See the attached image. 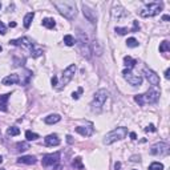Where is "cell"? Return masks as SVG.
<instances>
[{
	"label": "cell",
	"mask_w": 170,
	"mask_h": 170,
	"mask_svg": "<svg viewBox=\"0 0 170 170\" xmlns=\"http://www.w3.org/2000/svg\"><path fill=\"white\" fill-rule=\"evenodd\" d=\"M28 149H29L28 142H17V144H16V150H17L19 153L26 152V150H28Z\"/></svg>",
	"instance_id": "cell-25"
},
{
	"label": "cell",
	"mask_w": 170,
	"mask_h": 170,
	"mask_svg": "<svg viewBox=\"0 0 170 170\" xmlns=\"http://www.w3.org/2000/svg\"><path fill=\"white\" fill-rule=\"evenodd\" d=\"M2 162H3V157H2V156H0V163H2Z\"/></svg>",
	"instance_id": "cell-45"
},
{
	"label": "cell",
	"mask_w": 170,
	"mask_h": 170,
	"mask_svg": "<svg viewBox=\"0 0 170 170\" xmlns=\"http://www.w3.org/2000/svg\"><path fill=\"white\" fill-rule=\"evenodd\" d=\"M6 32H7L6 26L3 24V21H0V35H6Z\"/></svg>",
	"instance_id": "cell-36"
},
{
	"label": "cell",
	"mask_w": 170,
	"mask_h": 170,
	"mask_svg": "<svg viewBox=\"0 0 170 170\" xmlns=\"http://www.w3.org/2000/svg\"><path fill=\"white\" fill-rule=\"evenodd\" d=\"M77 45L81 51V54L84 57H87L88 60L92 57V49H91V44H89V40H88V36L85 35L84 32H78V36H77V40H76Z\"/></svg>",
	"instance_id": "cell-4"
},
{
	"label": "cell",
	"mask_w": 170,
	"mask_h": 170,
	"mask_svg": "<svg viewBox=\"0 0 170 170\" xmlns=\"http://www.w3.org/2000/svg\"><path fill=\"white\" fill-rule=\"evenodd\" d=\"M9 96H11V93H6V94H3V96H0V111H2V112H7L8 111L7 101H8Z\"/></svg>",
	"instance_id": "cell-19"
},
{
	"label": "cell",
	"mask_w": 170,
	"mask_h": 170,
	"mask_svg": "<svg viewBox=\"0 0 170 170\" xmlns=\"http://www.w3.org/2000/svg\"><path fill=\"white\" fill-rule=\"evenodd\" d=\"M130 138H132V139H137V134L134 133V132H132V133H130Z\"/></svg>",
	"instance_id": "cell-40"
},
{
	"label": "cell",
	"mask_w": 170,
	"mask_h": 170,
	"mask_svg": "<svg viewBox=\"0 0 170 170\" xmlns=\"http://www.w3.org/2000/svg\"><path fill=\"white\" fill-rule=\"evenodd\" d=\"M145 130H146V132H156V128H154V125H149V126H146V128H145Z\"/></svg>",
	"instance_id": "cell-37"
},
{
	"label": "cell",
	"mask_w": 170,
	"mask_h": 170,
	"mask_svg": "<svg viewBox=\"0 0 170 170\" xmlns=\"http://www.w3.org/2000/svg\"><path fill=\"white\" fill-rule=\"evenodd\" d=\"M43 26L48 29H53L56 27V21H54V19H52V17H45V19H43Z\"/></svg>",
	"instance_id": "cell-21"
},
{
	"label": "cell",
	"mask_w": 170,
	"mask_h": 170,
	"mask_svg": "<svg viewBox=\"0 0 170 170\" xmlns=\"http://www.w3.org/2000/svg\"><path fill=\"white\" fill-rule=\"evenodd\" d=\"M169 73H170V69H166V71H165V77L166 78H169Z\"/></svg>",
	"instance_id": "cell-42"
},
{
	"label": "cell",
	"mask_w": 170,
	"mask_h": 170,
	"mask_svg": "<svg viewBox=\"0 0 170 170\" xmlns=\"http://www.w3.org/2000/svg\"><path fill=\"white\" fill-rule=\"evenodd\" d=\"M73 168L80 169V170H83V169H84V165H83L81 158H80V157H76V158H74V161H73Z\"/></svg>",
	"instance_id": "cell-31"
},
{
	"label": "cell",
	"mask_w": 170,
	"mask_h": 170,
	"mask_svg": "<svg viewBox=\"0 0 170 170\" xmlns=\"http://www.w3.org/2000/svg\"><path fill=\"white\" fill-rule=\"evenodd\" d=\"M26 137H27L28 141H35V139L39 138V134L33 133V132H31V130H27V132H26Z\"/></svg>",
	"instance_id": "cell-28"
},
{
	"label": "cell",
	"mask_w": 170,
	"mask_h": 170,
	"mask_svg": "<svg viewBox=\"0 0 170 170\" xmlns=\"http://www.w3.org/2000/svg\"><path fill=\"white\" fill-rule=\"evenodd\" d=\"M35 17V13L33 12H29L26 15V17H24V27H26L27 29L31 27V24H32V20Z\"/></svg>",
	"instance_id": "cell-24"
},
{
	"label": "cell",
	"mask_w": 170,
	"mask_h": 170,
	"mask_svg": "<svg viewBox=\"0 0 170 170\" xmlns=\"http://www.w3.org/2000/svg\"><path fill=\"white\" fill-rule=\"evenodd\" d=\"M150 154H153V156H166V154H169V145L165 142L153 145L150 149Z\"/></svg>",
	"instance_id": "cell-11"
},
{
	"label": "cell",
	"mask_w": 170,
	"mask_h": 170,
	"mask_svg": "<svg viewBox=\"0 0 170 170\" xmlns=\"http://www.w3.org/2000/svg\"><path fill=\"white\" fill-rule=\"evenodd\" d=\"M144 74H145V77H146V80L153 85V87H158V85H159V77H158V74H157L156 72H153L152 69L144 68Z\"/></svg>",
	"instance_id": "cell-12"
},
{
	"label": "cell",
	"mask_w": 170,
	"mask_h": 170,
	"mask_svg": "<svg viewBox=\"0 0 170 170\" xmlns=\"http://www.w3.org/2000/svg\"><path fill=\"white\" fill-rule=\"evenodd\" d=\"M128 16V12L121 7V6H116L114 4L113 8H112V17L114 20H122Z\"/></svg>",
	"instance_id": "cell-13"
},
{
	"label": "cell",
	"mask_w": 170,
	"mask_h": 170,
	"mask_svg": "<svg viewBox=\"0 0 170 170\" xmlns=\"http://www.w3.org/2000/svg\"><path fill=\"white\" fill-rule=\"evenodd\" d=\"M67 141H68L69 144H72V142H73V139H72V137H71V136H67Z\"/></svg>",
	"instance_id": "cell-43"
},
{
	"label": "cell",
	"mask_w": 170,
	"mask_h": 170,
	"mask_svg": "<svg viewBox=\"0 0 170 170\" xmlns=\"http://www.w3.org/2000/svg\"><path fill=\"white\" fill-rule=\"evenodd\" d=\"M0 8H2V3H0Z\"/></svg>",
	"instance_id": "cell-47"
},
{
	"label": "cell",
	"mask_w": 170,
	"mask_h": 170,
	"mask_svg": "<svg viewBox=\"0 0 170 170\" xmlns=\"http://www.w3.org/2000/svg\"><path fill=\"white\" fill-rule=\"evenodd\" d=\"M162 7H163L162 3H149L141 9L139 15L142 17H153L162 11Z\"/></svg>",
	"instance_id": "cell-7"
},
{
	"label": "cell",
	"mask_w": 170,
	"mask_h": 170,
	"mask_svg": "<svg viewBox=\"0 0 170 170\" xmlns=\"http://www.w3.org/2000/svg\"><path fill=\"white\" fill-rule=\"evenodd\" d=\"M0 170H4V169H0Z\"/></svg>",
	"instance_id": "cell-48"
},
{
	"label": "cell",
	"mask_w": 170,
	"mask_h": 170,
	"mask_svg": "<svg viewBox=\"0 0 170 170\" xmlns=\"http://www.w3.org/2000/svg\"><path fill=\"white\" fill-rule=\"evenodd\" d=\"M44 142L47 146H57V145H60V138L57 134H49L44 138Z\"/></svg>",
	"instance_id": "cell-15"
},
{
	"label": "cell",
	"mask_w": 170,
	"mask_h": 170,
	"mask_svg": "<svg viewBox=\"0 0 170 170\" xmlns=\"http://www.w3.org/2000/svg\"><path fill=\"white\" fill-rule=\"evenodd\" d=\"M114 32L118 33V35H126L128 32H130V29H128V28H120V27H116V28H114Z\"/></svg>",
	"instance_id": "cell-33"
},
{
	"label": "cell",
	"mask_w": 170,
	"mask_h": 170,
	"mask_svg": "<svg viewBox=\"0 0 170 170\" xmlns=\"http://www.w3.org/2000/svg\"><path fill=\"white\" fill-rule=\"evenodd\" d=\"M60 120H61V117H60L59 114H49L48 117L44 118V122L48 124V125H52V124H56V122H59Z\"/></svg>",
	"instance_id": "cell-20"
},
{
	"label": "cell",
	"mask_w": 170,
	"mask_h": 170,
	"mask_svg": "<svg viewBox=\"0 0 170 170\" xmlns=\"http://www.w3.org/2000/svg\"><path fill=\"white\" fill-rule=\"evenodd\" d=\"M139 31V24H138V21H137V20H134V21H133V28L130 29V32H138Z\"/></svg>",
	"instance_id": "cell-34"
},
{
	"label": "cell",
	"mask_w": 170,
	"mask_h": 170,
	"mask_svg": "<svg viewBox=\"0 0 170 170\" xmlns=\"http://www.w3.org/2000/svg\"><path fill=\"white\" fill-rule=\"evenodd\" d=\"M83 13H84V16L87 17L91 23H96L97 21V13H96V11H93L92 8H89L87 4H84V3H83Z\"/></svg>",
	"instance_id": "cell-14"
},
{
	"label": "cell",
	"mask_w": 170,
	"mask_h": 170,
	"mask_svg": "<svg viewBox=\"0 0 170 170\" xmlns=\"http://www.w3.org/2000/svg\"><path fill=\"white\" fill-rule=\"evenodd\" d=\"M122 74H124L125 80H126L130 85H133V87H139V85L142 84V77L139 76V74L133 73L130 69H124Z\"/></svg>",
	"instance_id": "cell-10"
},
{
	"label": "cell",
	"mask_w": 170,
	"mask_h": 170,
	"mask_svg": "<svg viewBox=\"0 0 170 170\" xmlns=\"http://www.w3.org/2000/svg\"><path fill=\"white\" fill-rule=\"evenodd\" d=\"M9 44H11V45H16V47L27 48L32 57H40L43 54V48H40L39 45H36V44H35L29 37H20V39H16V40H11Z\"/></svg>",
	"instance_id": "cell-1"
},
{
	"label": "cell",
	"mask_w": 170,
	"mask_h": 170,
	"mask_svg": "<svg viewBox=\"0 0 170 170\" xmlns=\"http://www.w3.org/2000/svg\"><path fill=\"white\" fill-rule=\"evenodd\" d=\"M126 134H128V129L125 126H120V128L114 129V130H112L111 133H108L106 136H105L104 144L111 145V144L116 142V141H120V139H124L125 137H126Z\"/></svg>",
	"instance_id": "cell-5"
},
{
	"label": "cell",
	"mask_w": 170,
	"mask_h": 170,
	"mask_svg": "<svg viewBox=\"0 0 170 170\" xmlns=\"http://www.w3.org/2000/svg\"><path fill=\"white\" fill-rule=\"evenodd\" d=\"M91 49H93L94 54H97V56H101L102 54V48H101V44L98 41H93V44L91 45Z\"/></svg>",
	"instance_id": "cell-23"
},
{
	"label": "cell",
	"mask_w": 170,
	"mask_h": 170,
	"mask_svg": "<svg viewBox=\"0 0 170 170\" xmlns=\"http://www.w3.org/2000/svg\"><path fill=\"white\" fill-rule=\"evenodd\" d=\"M19 83H20L19 74H9V76L4 77L2 81L3 85H12V84H19Z\"/></svg>",
	"instance_id": "cell-17"
},
{
	"label": "cell",
	"mask_w": 170,
	"mask_h": 170,
	"mask_svg": "<svg viewBox=\"0 0 170 170\" xmlns=\"http://www.w3.org/2000/svg\"><path fill=\"white\" fill-rule=\"evenodd\" d=\"M130 161L132 162H139V161H141V157H139V156H133L130 158Z\"/></svg>",
	"instance_id": "cell-38"
},
{
	"label": "cell",
	"mask_w": 170,
	"mask_h": 170,
	"mask_svg": "<svg viewBox=\"0 0 170 170\" xmlns=\"http://www.w3.org/2000/svg\"><path fill=\"white\" fill-rule=\"evenodd\" d=\"M76 132L78 134H81V136H84V137H91L93 134V132H94V129L92 126H77Z\"/></svg>",
	"instance_id": "cell-16"
},
{
	"label": "cell",
	"mask_w": 170,
	"mask_h": 170,
	"mask_svg": "<svg viewBox=\"0 0 170 170\" xmlns=\"http://www.w3.org/2000/svg\"><path fill=\"white\" fill-rule=\"evenodd\" d=\"M149 170H163V165L159 162H153L150 166H149Z\"/></svg>",
	"instance_id": "cell-32"
},
{
	"label": "cell",
	"mask_w": 170,
	"mask_h": 170,
	"mask_svg": "<svg viewBox=\"0 0 170 170\" xmlns=\"http://www.w3.org/2000/svg\"><path fill=\"white\" fill-rule=\"evenodd\" d=\"M83 92H84V89H83V88H78L77 92H73V93H72V97H73L74 100H77V98L80 97V94H81Z\"/></svg>",
	"instance_id": "cell-35"
},
{
	"label": "cell",
	"mask_w": 170,
	"mask_h": 170,
	"mask_svg": "<svg viewBox=\"0 0 170 170\" xmlns=\"http://www.w3.org/2000/svg\"><path fill=\"white\" fill-rule=\"evenodd\" d=\"M36 157L35 156H21L17 158V162L19 163H26V165H35L36 163Z\"/></svg>",
	"instance_id": "cell-18"
},
{
	"label": "cell",
	"mask_w": 170,
	"mask_h": 170,
	"mask_svg": "<svg viewBox=\"0 0 170 170\" xmlns=\"http://www.w3.org/2000/svg\"><path fill=\"white\" fill-rule=\"evenodd\" d=\"M60 152H56V153H51V154H45L43 157V166L44 168H48V169H57L59 163H60Z\"/></svg>",
	"instance_id": "cell-9"
},
{
	"label": "cell",
	"mask_w": 170,
	"mask_h": 170,
	"mask_svg": "<svg viewBox=\"0 0 170 170\" xmlns=\"http://www.w3.org/2000/svg\"><path fill=\"white\" fill-rule=\"evenodd\" d=\"M51 83H52L53 87H56V85H57V77H56V76H53V77L51 78Z\"/></svg>",
	"instance_id": "cell-39"
},
{
	"label": "cell",
	"mask_w": 170,
	"mask_h": 170,
	"mask_svg": "<svg viewBox=\"0 0 170 170\" xmlns=\"http://www.w3.org/2000/svg\"><path fill=\"white\" fill-rule=\"evenodd\" d=\"M3 51V48H2V45H0V52H2Z\"/></svg>",
	"instance_id": "cell-46"
},
{
	"label": "cell",
	"mask_w": 170,
	"mask_h": 170,
	"mask_svg": "<svg viewBox=\"0 0 170 170\" xmlns=\"http://www.w3.org/2000/svg\"><path fill=\"white\" fill-rule=\"evenodd\" d=\"M53 6L68 20H73L76 17L77 9H76V3L74 2H67V0H64V2H53Z\"/></svg>",
	"instance_id": "cell-2"
},
{
	"label": "cell",
	"mask_w": 170,
	"mask_h": 170,
	"mask_svg": "<svg viewBox=\"0 0 170 170\" xmlns=\"http://www.w3.org/2000/svg\"><path fill=\"white\" fill-rule=\"evenodd\" d=\"M124 63H125V67H126L128 69H132L133 67H136L137 61L134 59H132L130 56H125L124 57Z\"/></svg>",
	"instance_id": "cell-22"
},
{
	"label": "cell",
	"mask_w": 170,
	"mask_h": 170,
	"mask_svg": "<svg viewBox=\"0 0 170 170\" xmlns=\"http://www.w3.org/2000/svg\"><path fill=\"white\" fill-rule=\"evenodd\" d=\"M170 51V44L168 40H165V41L161 43V45H159V52H169Z\"/></svg>",
	"instance_id": "cell-27"
},
{
	"label": "cell",
	"mask_w": 170,
	"mask_h": 170,
	"mask_svg": "<svg viewBox=\"0 0 170 170\" xmlns=\"http://www.w3.org/2000/svg\"><path fill=\"white\" fill-rule=\"evenodd\" d=\"M7 134L8 136H17V134H20V129L16 126H11V128H8Z\"/></svg>",
	"instance_id": "cell-29"
},
{
	"label": "cell",
	"mask_w": 170,
	"mask_h": 170,
	"mask_svg": "<svg viewBox=\"0 0 170 170\" xmlns=\"http://www.w3.org/2000/svg\"><path fill=\"white\" fill-rule=\"evenodd\" d=\"M162 20H163V21H168V20H170V16H168V15H165V16H162Z\"/></svg>",
	"instance_id": "cell-41"
},
{
	"label": "cell",
	"mask_w": 170,
	"mask_h": 170,
	"mask_svg": "<svg viewBox=\"0 0 170 170\" xmlns=\"http://www.w3.org/2000/svg\"><path fill=\"white\" fill-rule=\"evenodd\" d=\"M126 45L129 48H136V47H138V41L134 37H130V39L126 40Z\"/></svg>",
	"instance_id": "cell-30"
},
{
	"label": "cell",
	"mask_w": 170,
	"mask_h": 170,
	"mask_svg": "<svg viewBox=\"0 0 170 170\" xmlns=\"http://www.w3.org/2000/svg\"><path fill=\"white\" fill-rule=\"evenodd\" d=\"M159 98V92H157L154 88L149 89V91L145 94H137L134 96V100L139 105V106H144L145 104H156Z\"/></svg>",
	"instance_id": "cell-3"
},
{
	"label": "cell",
	"mask_w": 170,
	"mask_h": 170,
	"mask_svg": "<svg viewBox=\"0 0 170 170\" xmlns=\"http://www.w3.org/2000/svg\"><path fill=\"white\" fill-rule=\"evenodd\" d=\"M106 100H108V92L105 91V89H100V91H97L96 94H94V97H93V101L91 104L92 111L93 112H100L102 109Z\"/></svg>",
	"instance_id": "cell-6"
},
{
	"label": "cell",
	"mask_w": 170,
	"mask_h": 170,
	"mask_svg": "<svg viewBox=\"0 0 170 170\" xmlns=\"http://www.w3.org/2000/svg\"><path fill=\"white\" fill-rule=\"evenodd\" d=\"M74 73H76V65L74 64H72V65H69L65 71L63 72V76H61V80H60V83L56 85V89L57 91H60V89H63L65 85H68L69 83H71V80L73 78Z\"/></svg>",
	"instance_id": "cell-8"
},
{
	"label": "cell",
	"mask_w": 170,
	"mask_h": 170,
	"mask_svg": "<svg viewBox=\"0 0 170 170\" xmlns=\"http://www.w3.org/2000/svg\"><path fill=\"white\" fill-rule=\"evenodd\" d=\"M64 43H65L68 47H72L76 44V40H74V37L72 35H65V36H64Z\"/></svg>",
	"instance_id": "cell-26"
},
{
	"label": "cell",
	"mask_w": 170,
	"mask_h": 170,
	"mask_svg": "<svg viewBox=\"0 0 170 170\" xmlns=\"http://www.w3.org/2000/svg\"><path fill=\"white\" fill-rule=\"evenodd\" d=\"M9 27H16V23H15V21H12V23H9Z\"/></svg>",
	"instance_id": "cell-44"
}]
</instances>
